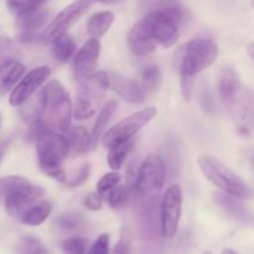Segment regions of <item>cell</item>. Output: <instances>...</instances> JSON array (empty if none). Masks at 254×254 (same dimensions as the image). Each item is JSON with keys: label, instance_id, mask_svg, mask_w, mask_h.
<instances>
[{"label": "cell", "instance_id": "cell-2", "mask_svg": "<svg viewBox=\"0 0 254 254\" xmlns=\"http://www.w3.org/2000/svg\"><path fill=\"white\" fill-rule=\"evenodd\" d=\"M30 136L36 141L39 168L49 178L59 183L66 181V174L62 169V161L69 154V145L66 135L49 130L41 122L30 127Z\"/></svg>", "mask_w": 254, "mask_h": 254}, {"label": "cell", "instance_id": "cell-18", "mask_svg": "<svg viewBox=\"0 0 254 254\" xmlns=\"http://www.w3.org/2000/svg\"><path fill=\"white\" fill-rule=\"evenodd\" d=\"M25 73V66L15 59L0 64V94L4 96L14 89Z\"/></svg>", "mask_w": 254, "mask_h": 254}, {"label": "cell", "instance_id": "cell-42", "mask_svg": "<svg viewBox=\"0 0 254 254\" xmlns=\"http://www.w3.org/2000/svg\"><path fill=\"white\" fill-rule=\"evenodd\" d=\"M10 143H11V138H6L2 141H0V163H1V160L4 159L5 154H6L7 149H9Z\"/></svg>", "mask_w": 254, "mask_h": 254}, {"label": "cell", "instance_id": "cell-29", "mask_svg": "<svg viewBox=\"0 0 254 254\" xmlns=\"http://www.w3.org/2000/svg\"><path fill=\"white\" fill-rule=\"evenodd\" d=\"M47 0H6L7 7L15 15L25 14L40 9Z\"/></svg>", "mask_w": 254, "mask_h": 254}, {"label": "cell", "instance_id": "cell-45", "mask_svg": "<svg viewBox=\"0 0 254 254\" xmlns=\"http://www.w3.org/2000/svg\"><path fill=\"white\" fill-rule=\"evenodd\" d=\"M150 1L151 0H139V5H140L141 9H144V7H146L150 4Z\"/></svg>", "mask_w": 254, "mask_h": 254}, {"label": "cell", "instance_id": "cell-25", "mask_svg": "<svg viewBox=\"0 0 254 254\" xmlns=\"http://www.w3.org/2000/svg\"><path fill=\"white\" fill-rule=\"evenodd\" d=\"M76 45L68 35H62L52 42V52L59 62H67L74 54Z\"/></svg>", "mask_w": 254, "mask_h": 254}, {"label": "cell", "instance_id": "cell-12", "mask_svg": "<svg viewBox=\"0 0 254 254\" xmlns=\"http://www.w3.org/2000/svg\"><path fill=\"white\" fill-rule=\"evenodd\" d=\"M45 195V190L41 186L34 185L29 180L15 188L5 197V208L9 216L20 220L25 210L34 205Z\"/></svg>", "mask_w": 254, "mask_h": 254}, {"label": "cell", "instance_id": "cell-28", "mask_svg": "<svg viewBox=\"0 0 254 254\" xmlns=\"http://www.w3.org/2000/svg\"><path fill=\"white\" fill-rule=\"evenodd\" d=\"M84 222V217L81 213L76 212H68L64 213V215L59 216L55 221V225L59 230L64 231V232H72V231L77 230L81 227Z\"/></svg>", "mask_w": 254, "mask_h": 254}, {"label": "cell", "instance_id": "cell-15", "mask_svg": "<svg viewBox=\"0 0 254 254\" xmlns=\"http://www.w3.org/2000/svg\"><path fill=\"white\" fill-rule=\"evenodd\" d=\"M16 16V26L22 31L20 35V40L22 42H30L35 40H41V34L39 35L37 31L49 21L51 11L40 7L34 11L25 12Z\"/></svg>", "mask_w": 254, "mask_h": 254}, {"label": "cell", "instance_id": "cell-47", "mask_svg": "<svg viewBox=\"0 0 254 254\" xmlns=\"http://www.w3.org/2000/svg\"><path fill=\"white\" fill-rule=\"evenodd\" d=\"M250 158H251V160H252L253 168H254V149H253V150L250 151Z\"/></svg>", "mask_w": 254, "mask_h": 254}, {"label": "cell", "instance_id": "cell-41", "mask_svg": "<svg viewBox=\"0 0 254 254\" xmlns=\"http://www.w3.org/2000/svg\"><path fill=\"white\" fill-rule=\"evenodd\" d=\"M201 102H202V107L207 112H212L215 109V104H213V99L211 98L210 94H207L206 92H203L202 97H201Z\"/></svg>", "mask_w": 254, "mask_h": 254}, {"label": "cell", "instance_id": "cell-30", "mask_svg": "<svg viewBox=\"0 0 254 254\" xmlns=\"http://www.w3.org/2000/svg\"><path fill=\"white\" fill-rule=\"evenodd\" d=\"M141 77H143V84L145 91L155 92L156 89L159 88V86H160L161 74L158 66H154V64L146 66L145 68L143 69Z\"/></svg>", "mask_w": 254, "mask_h": 254}, {"label": "cell", "instance_id": "cell-3", "mask_svg": "<svg viewBox=\"0 0 254 254\" xmlns=\"http://www.w3.org/2000/svg\"><path fill=\"white\" fill-rule=\"evenodd\" d=\"M37 96L42 107L41 123L49 130L66 133L69 129L73 113L68 92L60 82L54 79L50 81Z\"/></svg>", "mask_w": 254, "mask_h": 254}, {"label": "cell", "instance_id": "cell-44", "mask_svg": "<svg viewBox=\"0 0 254 254\" xmlns=\"http://www.w3.org/2000/svg\"><path fill=\"white\" fill-rule=\"evenodd\" d=\"M247 50H248V54H250L251 59H252L253 61H254V44H250V45H248Z\"/></svg>", "mask_w": 254, "mask_h": 254}, {"label": "cell", "instance_id": "cell-40", "mask_svg": "<svg viewBox=\"0 0 254 254\" xmlns=\"http://www.w3.org/2000/svg\"><path fill=\"white\" fill-rule=\"evenodd\" d=\"M193 77L192 76H183L181 77V92L185 101H190L191 92H192Z\"/></svg>", "mask_w": 254, "mask_h": 254}, {"label": "cell", "instance_id": "cell-24", "mask_svg": "<svg viewBox=\"0 0 254 254\" xmlns=\"http://www.w3.org/2000/svg\"><path fill=\"white\" fill-rule=\"evenodd\" d=\"M134 146V140L130 139L128 141H123V143L116 144V145L111 146V150L108 154V164L113 170H119L123 166L124 161H126L127 156L130 153V150Z\"/></svg>", "mask_w": 254, "mask_h": 254}, {"label": "cell", "instance_id": "cell-13", "mask_svg": "<svg viewBox=\"0 0 254 254\" xmlns=\"http://www.w3.org/2000/svg\"><path fill=\"white\" fill-rule=\"evenodd\" d=\"M50 73L51 71L47 66L36 67V68L31 69L14 87L9 97V103L14 107L24 104L46 82V79L50 77Z\"/></svg>", "mask_w": 254, "mask_h": 254}, {"label": "cell", "instance_id": "cell-16", "mask_svg": "<svg viewBox=\"0 0 254 254\" xmlns=\"http://www.w3.org/2000/svg\"><path fill=\"white\" fill-rule=\"evenodd\" d=\"M109 88L118 96L134 104H140L145 101V89L135 81L121 74L109 73Z\"/></svg>", "mask_w": 254, "mask_h": 254}, {"label": "cell", "instance_id": "cell-38", "mask_svg": "<svg viewBox=\"0 0 254 254\" xmlns=\"http://www.w3.org/2000/svg\"><path fill=\"white\" fill-rule=\"evenodd\" d=\"M15 54H16V49L10 40H4L0 42V64L14 59Z\"/></svg>", "mask_w": 254, "mask_h": 254}, {"label": "cell", "instance_id": "cell-5", "mask_svg": "<svg viewBox=\"0 0 254 254\" xmlns=\"http://www.w3.org/2000/svg\"><path fill=\"white\" fill-rule=\"evenodd\" d=\"M109 88V73H92L81 82L77 91L73 107V116L78 121H84L96 114Z\"/></svg>", "mask_w": 254, "mask_h": 254}, {"label": "cell", "instance_id": "cell-46", "mask_svg": "<svg viewBox=\"0 0 254 254\" xmlns=\"http://www.w3.org/2000/svg\"><path fill=\"white\" fill-rule=\"evenodd\" d=\"M221 254H238V253H236L235 251H232V250H225Z\"/></svg>", "mask_w": 254, "mask_h": 254}, {"label": "cell", "instance_id": "cell-21", "mask_svg": "<svg viewBox=\"0 0 254 254\" xmlns=\"http://www.w3.org/2000/svg\"><path fill=\"white\" fill-rule=\"evenodd\" d=\"M151 10H158L169 15L171 19L175 20L180 26L186 24L189 19V12L185 5L180 0H158L153 2L150 6Z\"/></svg>", "mask_w": 254, "mask_h": 254}, {"label": "cell", "instance_id": "cell-49", "mask_svg": "<svg viewBox=\"0 0 254 254\" xmlns=\"http://www.w3.org/2000/svg\"><path fill=\"white\" fill-rule=\"evenodd\" d=\"M252 4H253V6H254V0H252Z\"/></svg>", "mask_w": 254, "mask_h": 254}, {"label": "cell", "instance_id": "cell-23", "mask_svg": "<svg viewBox=\"0 0 254 254\" xmlns=\"http://www.w3.org/2000/svg\"><path fill=\"white\" fill-rule=\"evenodd\" d=\"M114 21V14L111 11H102L98 14L93 15L91 19L87 22V32L91 35L92 37L103 36L109 29H111L112 24Z\"/></svg>", "mask_w": 254, "mask_h": 254}, {"label": "cell", "instance_id": "cell-27", "mask_svg": "<svg viewBox=\"0 0 254 254\" xmlns=\"http://www.w3.org/2000/svg\"><path fill=\"white\" fill-rule=\"evenodd\" d=\"M15 254H51V252L39 238L25 236L17 242Z\"/></svg>", "mask_w": 254, "mask_h": 254}, {"label": "cell", "instance_id": "cell-35", "mask_svg": "<svg viewBox=\"0 0 254 254\" xmlns=\"http://www.w3.org/2000/svg\"><path fill=\"white\" fill-rule=\"evenodd\" d=\"M27 179L21 176H6L0 179V198H5L15 188L26 183Z\"/></svg>", "mask_w": 254, "mask_h": 254}, {"label": "cell", "instance_id": "cell-9", "mask_svg": "<svg viewBox=\"0 0 254 254\" xmlns=\"http://www.w3.org/2000/svg\"><path fill=\"white\" fill-rule=\"evenodd\" d=\"M93 0H76L68 6L64 7L57 16L54 17L49 26L41 32V41L46 44H52L67 31L83 16L84 12L91 7Z\"/></svg>", "mask_w": 254, "mask_h": 254}, {"label": "cell", "instance_id": "cell-39", "mask_svg": "<svg viewBox=\"0 0 254 254\" xmlns=\"http://www.w3.org/2000/svg\"><path fill=\"white\" fill-rule=\"evenodd\" d=\"M83 203L89 211H99L102 208V196L98 192L88 193Z\"/></svg>", "mask_w": 254, "mask_h": 254}, {"label": "cell", "instance_id": "cell-11", "mask_svg": "<svg viewBox=\"0 0 254 254\" xmlns=\"http://www.w3.org/2000/svg\"><path fill=\"white\" fill-rule=\"evenodd\" d=\"M183 210V191L179 185H171L165 191L160 205V225L164 237L173 238L178 232Z\"/></svg>", "mask_w": 254, "mask_h": 254}, {"label": "cell", "instance_id": "cell-22", "mask_svg": "<svg viewBox=\"0 0 254 254\" xmlns=\"http://www.w3.org/2000/svg\"><path fill=\"white\" fill-rule=\"evenodd\" d=\"M213 198H215L216 203L220 205L223 210L226 211V213L231 216V217H235L237 220H247L248 215L247 211L245 210L242 203L238 201L237 197L235 196H231L228 193L225 192H218L213 195Z\"/></svg>", "mask_w": 254, "mask_h": 254}, {"label": "cell", "instance_id": "cell-33", "mask_svg": "<svg viewBox=\"0 0 254 254\" xmlns=\"http://www.w3.org/2000/svg\"><path fill=\"white\" fill-rule=\"evenodd\" d=\"M88 248V240L82 237H73L61 242V250L64 254H86Z\"/></svg>", "mask_w": 254, "mask_h": 254}, {"label": "cell", "instance_id": "cell-31", "mask_svg": "<svg viewBox=\"0 0 254 254\" xmlns=\"http://www.w3.org/2000/svg\"><path fill=\"white\" fill-rule=\"evenodd\" d=\"M130 197V192H129V189L127 186H116L113 190L109 192L107 201H108L109 206L114 210H119V208L124 207L127 205V202L129 201Z\"/></svg>", "mask_w": 254, "mask_h": 254}, {"label": "cell", "instance_id": "cell-26", "mask_svg": "<svg viewBox=\"0 0 254 254\" xmlns=\"http://www.w3.org/2000/svg\"><path fill=\"white\" fill-rule=\"evenodd\" d=\"M116 109H117V102L109 101L108 103L102 108L101 113H99L98 117H97V121L93 127V131H92V138H93V141L96 145L97 143H98L99 138L104 134V129H106L107 124L109 123V121H111L112 116L114 114Z\"/></svg>", "mask_w": 254, "mask_h": 254}, {"label": "cell", "instance_id": "cell-1", "mask_svg": "<svg viewBox=\"0 0 254 254\" xmlns=\"http://www.w3.org/2000/svg\"><path fill=\"white\" fill-rule=\"evenodd\" d=\"M218 96L241 133L254 130V91L243 86L237 72L226 67L220 74Z\"/></svg>", "mask_w": 254, "mask_h": 254}, {"label": "cell", "instance_id": "cell-34", "mask_svg": "<svg viewBox=\"0 0 254 254\" xmlns=\"http://www.w3.org/2000/svg\"><path fill=\"white\" fill-rule=\"evenodd\" d=\"M89 170H91L89 164H84L79 169L74 170L68 178H66V181L64 184L67 188H77V186H81L88 179Z\"/></svg>", "mask_w": 254, "mask_h": 254}, {"label": "cell", "instance_id": "cell-48", "mask_svg": "<svg viewBox=\"0 0 254 254\" xmlns=\"http://www.w3.org/2000/svg\"><path fill=\"white\" fill-rule=\"evenodd\" d=\"M203 254H212L211 252H206V253H203Z\"/></svg>", "mask_w": 254, "mask_h": 254}, {"label": "cell", "instance_id": "cell-8", "mask_svg": "<svg viewBox=\"0 0 254 254\" xmlns=\"http://www.w3.org/2000/svg\"><path fill=\"white\" fill-rule=\"evenodd\" d=\"M156 113L158 112L155 108H145L143 111L131 114L128 118L123 119L118 124L112 127L111 129L104 131L103 144L111 148L116 144L130 140L144 126H146L156 116Z\"/></svg>", "mask_w": 254, "mask_h": 254}, {"label": "cell", "instance_id": "cell-17", "mask_svg": "<svg viewBox=\"0 0 254 254\" xmlns=\"http://www.w3.org/2000/svg\"><path fill=\"white\" fill-rule=\"evenodd\" d=\"M128 45L131 51L138 56H146L155 50L156 42L146 30L143 20H139L128 35Z\"/></svg>", "mask_w": 254, "mask_h": 254}, {"label": "cell", "instance_id": "cell-20", "mask_svg": "<svg viewBox=\"0 0 254 254\" xmlns=\"http://www.w3.org/2000/svg\"><path fill=\"white\" fill-rule=\"evenodd\" d=\"M52 211V203L47 200L37 201L34 205L30 206L20 217V222L26 226H40L47 220Z\"/></svg>", "mask_w": 254, "mask_h": 254}, {"label": "cell", "instance_id": "cell-6", "mask_svg": "<svg viewBox=\"0 0 254 254\" xmlns=\"http://www.w3.org/2000/svg\"><path fill=\"white\" fill-rule=\"evenodd\" d=\"M197 163L203 175L222 192L237 198H248L251 196V191L245 181L218 159L211 155H201Z\"/></svg>", "mask_w": 254, "mask_h": 254}, {"label": "cell", "instance_id": "cell-14", "mask_svg": "<svg viewBox=\"0 0 254 254\" xmlns=\"http://www.w3.org/2000/svg\"><path fill=\"white\" fill-rule=\"evenodd\" d=\"M101 55V42L96 37L89 39L78 54L76 55L73 61V74L77 81L82 82L87 77L91 76Z\"/></svg>", "mask_w": 254, "mask_h": 254}, {"label": "cell", "instance_id": "cell-37", "mask_svg": "<svg viewBox=\"0 0 254 254\" xmlns=\"http://www.w3.org/2000/svg\"><path fill=\"white\" fill-rule=\"evenodd\" d=\"M87 254H109V236L107 233L99 236Z\"/></svg>", "mask_w": 254, "mask_h": 254}, {"label": "cell", "instance_id": "cell-36", "mask_svg": "<svg viewBox=\"0 0 254 254\" xmlns=\"http://www.w3.org/2000/svg\"><path fill=\"white\" fill-rule=\"evenodd\" d=\"M112 254H131L130 233H129V230L127 227L122 228L121 238H119L118 243L114 246Z\"/></svg>", "mask_w": 254, "mask_h": 254}, {"label": "cell", "instance_id": "cell-43", "mask_svg": "<svg viewBox=\"0 0 254 254\" xmlns=\"http://www.w3.org/2000/svg\"><path fill=\"white\" fill-rule=\"evenodd\" d=\"M93 1L102 2V4H118V2L124 1V0H93Z\"/></svg>", "mask_w": 254, "mask_h": 254}, {"label": "cell", "instance_id": "cell-4", "mask_svg": "<svg viewBox=\"0 0 254 254\" xmlns=\"http://www.w3.org/2000/svg\"><path fill=\"white\" fill-rule=\"evenodd\" d=\"M218 47L212 40L196 37L190 40L178 51L175 67L180 76H195L215 62Z\"/></svg>", "mask_w": 254, "mask_h": 254}, {"label": "cell", "instance_id": "cell-19", "mask_svg": "<svg viewBox=\"0 0 254 254\" xmlns=\"http://www.w3.org/2000/svg\"><path fill=\"white\" fill-rule=\"evenodd\" d=\"M66 138L68 141L69 151H73L76 154L88 153L89 150L96 146L93 138L88 133L84 127H73L66 131Z\"/></svg>", "mask_w": 254, "mask_h": 254}, {"label": "cell", "instance_id": "cell-32", "mask_svg": "<svg viewBox=\"0 0 254 254\" xmlns=\"http://www.w3.org/2000/svg\"><path fill=\"white\" fill-rule=\"evenodd\" d=\"M121 181V175L118 173H108L101 178V180L97 184V192L103 198L108 197L109 192L116 188Z\"/></svg>", "mask_w": 254, "mask_h": 254}, {"label": "cell", "instance_id": "cell-10", "mask_svg": "<svg viewBox=\"0 0 254 254\" xmlns=\"http://www.w3.org/2000/svg\"><path fill=\"white\" fill-rule=\"evenodd\" d=\"M141 20L150 36L158 45L170 47L178 41L180 35V25L169 15L158 10L149 9L148 14Z\"/></svg>", "mask_w": 254, "mask_h": 254}, {"label": "cell", "instance_id": "cell-7", "mask_svg": "<svg viewBox=\"0 0 254 254\" xmlns=\"http://www.w3.org/2000/svg\"><path fill=\"white\" fill-rule=\"evenodd\" d=\"M166 180V166L163 158L155 154L149 155L140 165L133 189L136 200L155 197Z\"/></svg>", "mask_w": 254, "mask_h": 254}]
</instances>
